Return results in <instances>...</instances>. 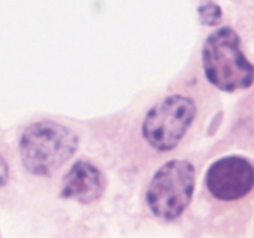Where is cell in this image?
Wrapping results in <instances>:
<instances>
[{"instance_id":"6da1fadb","label":"cell","mask_w":254,"mask_h":238,"mask_svg":"<svg viewBox=\"0 0 254 238\" xmlns=\"http://www.w3.org/2000/svg\"><path fill=\"white\" fill-rule=\"evenodd\" d=\"M76 131L52 120L32 123L22 131L19 141L21 163L35 176H51L64 166L78 148Z\"/></svg>"},{"instance_id":"7a4b0ae2","label":"cell","mask_w":254,"mask_h":238,"mask_svg":"<svg viewBox=\"0 0 254 238\" xmlns=\"http://www.w3.org/2000/svg\"><path fill=\"white\" fill-rule=\"evenodd\" d=\"M202 67L207 81L223 92L247 89L253 83V64L246 57L240 36L232 27H220L206 39Z\"/></svg>"},{"instance_id":"3957f363","label":"cell","mask_w":254,"mask_h":238,"mask_svg":"<svg viewBox=\"0 0 254 238\" xmlns=\"http://www.w3.org/2000/svg\"><path fill=\"white\" fill-rule=\"evenodd\" d=\"M196 185V169L189 160H170L151 178L145 200L159 220L175 221L190 205Z\"/></svg>"},{"instance_id":"277c9868","label":"cell","mask_w":254,"mask_h":238,"mask_svg":"<svg viewBox=\"0 0 254 238\" xmlns=\"http://www.w3.org/2000/svg\"><path fill=\"white\" fill-rule=\"evenodd\" d=\"M197 108L190 97L171 94L151 107L141 124V135L160 153L174 150L196 118Z\"/></svg>"},{"instance_id":"5b68a950","label":"cell","mask_w":254,"mask_h":238,"mask_svg":"<svg viewBox=\"0 0 254 238\" xmlns=\"http://www.w3.org/2000/svg\"><path fill=\"white\" fill-rule=\"evenodd\" d=\"M253 165L243 156H226L215 161L206 174V186L220 201H236L252 191Z\"/></svg>"},{"instance_id":"8992f818","label":"cell","mask_w":254,"mask_h":238,"mask_svg":"<svg viewBox=\"0 0 254 238\" xmlns=\"http://www.w3.org/2000/svg\"><path fill=\"white\" fill-rule=\"evenodd\" d=\"M106 188V178L92 161L79 159L64 176L61 197L74 200L83 205L98 200Z\"/></svg>"},{"instance_id":"52a82bcc","label":"cell","mask_w":254,"mask_h":238,"mask_svg":"<svg viewBox=\"0 0 254 238\" xmlns=\"http://www.w3.org/2000/svg\"><path fill=\"white\" fill-rule=\"evenodd\" d=\"M198 17H200L201 24L206 26H216L220 24L222 19V10L217 4L208 1L198 6Z\"/></svg>"},{"instance_id":"ba28073f","label":"cell","mask_w":254,"mask_h":238,"mask_svg":"<svg viewBox=\"0 0 254 238\" xmlns=\"http://www.w3.org/2000/svg\"><path fill=\"white\" fill-rule=\"evenodd\" d=\"M10 178V166L6 159L0 154V188L4 187Z\"/></svg>"}]
</instances>
